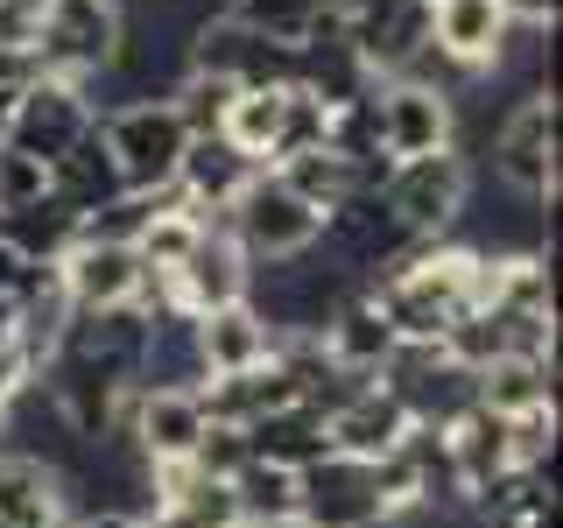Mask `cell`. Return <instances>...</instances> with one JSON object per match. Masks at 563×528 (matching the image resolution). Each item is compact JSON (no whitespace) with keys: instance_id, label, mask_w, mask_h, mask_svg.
<instances>
[{"instance_id":"cell-11","label":"cell","mask_w":563,"mask_h":528,"mask_svg":"<svg viewBox=\"0 0 563 528\" xmlns=\"http://www.w3.org/2000/svg\"><path fill=\"white\" fill-rule=\"evenodd\" d=\"M169 296L184 317H205V310H225V304H246L254 296V261L233 246L225 219H205V240L190 246V261L169 275Z\"/></svg>"},{"instance_id":"cell-15","label":"cell","mask_w":563,"mask_h":528,"mask_svg":"<svg viewBox=\"0 0 563 528\" xmlns=\"http://www.w3.org/2000/svg\"><path fill=\"white\" fill-rule=\"evenodd\" d=\"M254 176H261V163H246L233 141L198 134V141L184 148V163H176V198L198 211V219H225V211H233V198L254 184Z\"/></svg>"},{"instance_id":"cell-23","label":"cell","mask_w":563,"mask_h":528,"mask_svg":"<svg viewBox=\"0 0 563 528\" xmlns=\"http://www.w3.org/2000/svg\"><path fill=\"white\" fill-rule=\"evenodd\" d=\"M324 134H331V113L317 106L303 85H289L282 92V128H275V148H268V169L282 163H296V155H310V148H324Z\"/></svg>"},{"instance_id":"cell-22","label":"cell","mask_w":563,"mask_h":528,"mask_svg":"<svg viewBox=\"0 0 563 528\" xmlns=\"http://www.w3.org/2000/svg\"><path fill=\"white\" fill-rule=\"evenodd\" d=\"M275 128H282V92H233V106H225V120H219V141H233L246 163L268 169Z\"/></svg>"},{"instance_id":"cell-8","label":"cell","mask_w":563,"mask_h":528,"mask_svg":"<svg viewBox=\"0 0 563 528\" xmlns=\"http://www.w3.org/2000/svg\"><path fill=\"white\" fill-rule=\"evenodd\" d=\"M99 128V113H92V99H85V85H70V78H35L22 106H14V128L0 148H14V155H29V163H57L64 148H78L85 134Z\"/></svg>"},{"instance_id":"cell-1","label":"cell","mask_w":563,"mask_h":528,"mask_svg":"<svg viewBox=\"0 0 563 528\" xmlns=\"http://www.w3.org/2000/svg\"><path fill=\"white\" fill-rule=\"evenodd\" d=\"M401 515H422L416 472L387 458H317L310 472H296V521L303 528H387Z\"/></svg>"},{"instance_id":"cell-28","label":"cell","mask_w":563,"mask_h":528,"mask_svg":"<svg viewBox=\"0 0 563 528\" xmlns=\"http://www.w3.org/2000/svg\"><path fill=\"white\" fill-rule=\"evenodd\" d=\"M35 78H49V70H43V57H35V50H14V43H0V85H8V92H29Z\"/></svg>"},{"instance_id":"cell-16","label":"cell","mask_w":563,"mask_h":528,"mask_svg":"<svg viewBox=\"0 0 563 528\" xmlns=\"http://www.w3.org/2000/svg\"><path fill=\"white\" fill-rule=\"evenodd\" d=\"M324 437H331L339 458H387L401 437H409V416H401V402L387 395L380 381H366V387H352L339 409L324 416Z\"/></svg>"},{"instance_id":"cell-20","label":"cell","mask_w":563,"mask_h":528,"mask_svg":"<svg viewBox=\"0 0 563 528\" xmlns=\"http://www.w3.org/2000/svg\"><path fill=\"white\" fill-rule=\"evenodd\" d=\"M542 402H556V360H500L479 374V409L493 416H521Z\"/></svg>"},{"instance_id":"cell-6","label":"cell","mask_w":563,"mask_h":528,"mask_svg":"<svg viewBox=\"0 0 563 528\" xmlns=\"http://www.w3.org/2000/svg\"><path fill=\"white\" fill-rule=\"evenodd\" d=\"M374 128H380V155H387V163L451 155L457 99L444 92V85H422V78H387L374 92Z\"/></svg>"},{"instance_id":"cell-32","label":"cell","mask_w":563,"mask_h":528,"mask_svg":"<svg viewBox=\"0 0 563 528\" xmlns=\"http://www.w3.org/2000/svg\"><path fill=\"white\" fill-rule=\"evenodd\" d=\"M8 416H14V402H0V437H8Z\"/></svg>"},{"instance_id":"cell-14","label":"cell","mask_w":563,"mask_h":528,"mask_svg":"<svg viewBox=\"0 0 563 528\" xmlns=\"http://www.w3.org/2000/svg\"><path fill=\"white\" fill-rule=\"evenodd\" d=\"M317 345H324V360L339 366V374H352V381H380V366L395 360V324L380 317V304L366 289H352L339 310L324 317V331H317Z\"/></svg>"},{"instance_id":"cell-24","label":"cell","mask_w":563,"mask_h":528,"mask_svg":"<svg viewBox=\"0 0 563 528\" xmlns=\"http://www.w3.org/2000/svg\"><path fill=\"white\" fill-rule=\"evenodd\" d=\"M331 8V0H233V8H225V14H233V22H246V29H254V35H268V43H303V35L317 29V14H324Z\"/></svg>"},{"instance_id":"cell-21","label":"cell","mask_w":563,"mask_h":528,"mask_svg":"<svg viewBox=\"0 0 563 528\" xmlns=\"http://www.w3.org/2000/svg\"><path fill=\"white\" fill-rule=\"evenodd\" d=\"M233 507H240V521H246V528L289 521V515H296V472L246 458V465H240V480H233Z\"/></svg>"},{"instance_id":"cell-7","label":"cell","mask_w":563,"mask_h":528,"mask_svg":"<svg viewBox=\"0 0 563 528\" xmlns=\"http://www.w3.org/2000/svg\"><path fill=\"white\" fill-rule=\"evenodd\" d=\"M120 50V8L113 0H49L43 29H35V57H43L49 78L85 85L92 70L113 64Z\"/></svg>"},{"instance_id":"cell-19","label":"cell","mask_w":563,"mask_h":528,"mask_svg":"<svg viewBox=\"0 0 563 528\" xmlns=\"http://www.w3.org/2000/svg\"><path fill=\"white\" fill-rule=\"evenodd\" d=\"M49 198L57 205H70L78 219H99L113 198H128L120 190V169H113V155H106V141H99V128L78 141V148H64L57 163H49Z\"/></svg>"},{"instance_id":"cell-17","label":"cell","mask_w":563,"mask_h":528,"mask_svg":"<svg viewBox=\"0 0 563 528\" xmlns=\"http://www.w3.org/2000/svg\"><path fill=\"white\" fill-rule=\"evenodd\" d=\"M275 352V331L254 304H225V310H205L198 317V360H205V381L219 374H254L261 360Z\"/></svg>"},{"instance_id":"cell-25","label":"cell","mask_w":563,"mask_h":528,"mask_svg":"<svg viewBox=\"0 0 563 528\" xmlns=\"http://www.w3.org/2000/svg\"><path fill=\"white\" fill-rule=\"evenodd\" d=\"M550 458H556V402L507 416V465L515 472H550Z\"/></svg>"},{"instance_id":"cell-26","label":"cell","mask_w":563,"mask_h":528,"mask_svg":"<svg viewBox=\"0 0 563 528\" xmlns=\"http://www.w3.org/2000/svg\"><path fill=\"white\" fill-rule=\"evenodd\" d=\"M190 465H198L205 480H225V486H233L240 465H246V437L225 430V422H211V430L198 437V451H190Z\"/></svg>"},{"instance_id":"cell-12","label":"cell","mask_w":563,"mask_h":528,"mask_svg":"<svg viewBox=\"0 0 563 528\" xmlns=\"http://www.w3.org/2000/svg\"><path fill=\"white\" fill-rule=\"evenodd\" d=\"M57 282H64V304L70 310H128L134 289H141V254L120 240H92L78 233V246L57 261Z\"/></svg>"},{"instance_id":"cell-9","label":"cell","mask_w":563,"mask_h":528,"mask_svg":"<svg viewBox=\"0 0 563 528\" xmlns=\"http://www.w3.org/2000/svg\"><path fill=\"white\" fill-rule=\"evenodd\" d=\"M493 176L521 198H556V99H515L493 128Z\"/></svg>"},{"instance_id":"cell-4","label":"cell","mask_w":563,"mask_h":528,"mask_svg":"<svg viewBox=\"0 0 563 528\" xmlns=\"http://www.w3.org/2000/svg\"><path fill=\"white\" fill-rule=\"evenodd\" d=\"M339 43L360 57L374 78H409L430 57V0H331Z\"/></svg>"},{"instance_id":"cell-18","label":"cell","mask_w":563,"mask_h":528,"mask_svg":"<svg viewBox=\"0 0 563 528\" xmlns=\"http://www.w3.org/2000/svg\"><path fill=\"white\" fill-rule=\"evenodd\" d=\"M240 437H246V458L282 465V472H310L317 458H331L324 409H310V402H289V409H275V416H254Z\"/></svg>"},{"instance_id":"cell-10","label":"cell","mask_w":563,"mask_h":528,"mask_svg":"<svg viewBox=\"0 0 563 528\" xmlns=\"http://www.w3.org/2000/svg\"><path fill=\"white\" fill-rule=\"evenodd\" d=\"M205 430H211V416H205L198 387H134L120 444H134L141 465H190Z\"/></svg>"},{"instance_id":"cell-27","label":"cell","mask_w":563,"mask_h":528,"mask_svg":"<svg viewBox=\"0 0 563 528\" xmlns=\"http://www.w3.org/2000/svg\"><path fill=\"white\" fill-rule=\"evenodd\" d=\"M35 198H49V169L14 155V148H0V211H22Z\"/></svg>"},{"instance_id":"cell-5","label":"cell","mask_w":563,"mask_h":528,"mask_svg":"<svg viewBox=\"0 0 563 528\" xmlns=\"http://www.w3.org/2000/svg\"><path fill=\"white\" fill-rule=\"evenodd\" d=\"M225 233H233V246L254 268H268V261H296V254H310L317 233H324V219L296 198L289 184H282L275 169H261L254 184L233 198V211H225Z\"/></svg>"},{"instance_id":"cell-29","label":"cell","mask_w":563,"mask_h":528,"mask_svg":"<svg viewBox=\"0 0 563 528\" xmlns=\"http://www.w3.org/2000/svg\"><path fill=\"white\" fill-rule=\"evenodd\" d=\"M29 360H22V345H14V339H0V402H22L29 395Z\"/></svg>"},{"instance_id":"cell-2","label":"cell","mask_w":563,"mask_h":528,"mask_svg":"<svg viewBox=\"0 0 563 528\" xmlns=\"http://www.w3.org/2000/svg\"><path fill=\"white\" fill-rule=\"evenodd\" d=\"M99 141L120 169V190H141V198L176 190V163H184V148H190V134H184V120H176L169 99L113 106V113L99 120Z\"/></svg>"},{"instance_id":"cell-31","label":"cell","mask_w":563,"mask_h":528,"mask_svg":"<svg viewBox=\"0 0 563 528\" xmlns=\"http://www.w3.org/2000/svg\"><path fill=\"white\" fill-rule=\"evenodd\" d=\"M70 528H134V515H120V507H92V515H78Z\"/></svg>"},{"instance_id":"cell-13","label":"cell","mask_w":563,"mask_h":528,"mask_svg":"<svg viewBox=\"0 0 563 528\" xmlns=\"http://www.w3.org/2000/svg\"><path fill=\"white\" fill-rule=\"evenodd\" d=\"M515 43L500 0H430V50L451 70H493Z\"/></svg>"},{"instance_id":"cell-30","label":"cell","mask_w":563,"mask_h":528,"mask_svg":"<svg viewBox=\"0 0 563 528\" xmlns=\"http://www.w3.org/2000/svg\"><path fill=\"white\" fill-rule=\"evenodd\" d=\"M507 29H556V0H500Z\"/></svg>"},{"instance_id":"cell-3","label":"cell","mask_w":563,"mask_h":528,"mask_svg":"<svg viewBox=\"0 0 563 528\" xmlns=\"http://www.w3.org/2000/svg\"><path fill=\"white\" fill-rule=\"evenodd\" d=\"M465 190H472V169L465 155H416V163H395L380 184V211L401 226L416 246H437L457 233V219H465Z\"/></svg>"}]
</instances>
